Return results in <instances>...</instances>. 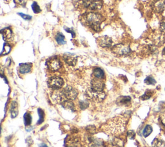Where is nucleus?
<instances>
[{
  "mask_svg": "<svg viewBox=\"0 0 165 147\" xmlns=\"http://www.w3.org/2000/svg\"><path fill=\"white\" fill-rule=\"evenodd\" d=\"M152 91L150 90H148L145 94H144V95L143 96H141V99L142 100H147V99H148L151 98V96H152Z\"/></svg>",
  "mask_w": 165,
  "mask_h": 147,
  "instance_id": "cd10ccee",
  "label": "nucleus"
},
{
  "mask_svg": "<svg viewBox=\"0 0 165 147\" xmlns=\"http://www.w3.org/2000/svg\"><path fill=\"white\" fill-rule=\"evenodd\" d=\"M21 0H14V3H19V4H21Z\"/></svg>",
  "mask_w": 165,
  "mask_h": 147,
  "instance_id": "4c0bfd02",
  "label": "nucleus"
},
{
  "mask_svg": "<svg viewBox=\"0 0 165 147\" xmlns=\"http://www.w3.org/2000/svg\"><path fill=\"white\" fill-rule=\"evenodd\" d=\"M18 14H19L21 17L23 18L25 20H28V21H29V20H30V19H32V16H29V15L25 14H23V13H18Z\"/></svg>",
  "mask_w": 165,
  "mask_h": 147,
  "instance_id": "473e14b6",
  "label": "nucleus"
},
{
  "mask_svg": "<svg viewBox=\"0 0 165 147\" xmlns=\"http://www.w3.org/2000/svg\"><path fill=\"white\" fill-rule=\"evenodd\" d=\"M61 104L63 107H64L65 109H68V110H75V106L74 104L71 101V100H66L63 101L61 103Z\"/></svg>",
  "mask_w": 165,
  "mask_h": 147,
  "instance_id": "2eb2a0df",
  "label": "nucleus"
},
{
  "mask_svg": "<svg viewBox=\"0 0 165 147\" xmlns=\"http://www.w3.org/2000/svg\"><path fill=\"white\" fill-rule=\"evenodd\" d=\"M113 144L116 145V146H117L118 147H123V146H124L123 141L121 139H119V138H115L114 139Z\"/></svg>",
  "mask_w": 165,
  "mask_h": 147,
  "instance_id": "c85d7f7f",
  "label": "nucleus"
},
{
  "mask_svg": "<svg viewBox=\"0 0 165 147\" xmlns=\"http://www.w3.org/2000/svg\"><path fill=\"white\" fill-rule=\"evenodd\" d=\"M31 7H32L33 12H34L35 14H38V13H41V10L39 6L38 5V4L36 2L33 3Z\"/></svg>",
  "mask_w": 165,
  "mask_h": 147,
  "instance_id": "393cba45",
  "label": "nucleus"
},
{
  "mask_svg": "<svg viewBox=\"0 0 165 147\" xmlns=\"http://www.w3.org/2000/svg\"><path fill=\"white\" fill-rule=\"evenodd\" d=\"M88 105H89V103L86 101H81L80 103V106L82 110H85L88 107Z\"/></svg>",
  "mask_w": 165,
  "mask_h": 147,
  "instance_id": "7c9ffc66",
  "label": "nucleus"
},
{
  "mask_svg": "<svg viewBox=\"0 0 165 147\" xmlns=\"http://www.w3.org/2000/svg\"><path fill=\"white\" fill-rule=\"evenodd\" d=\"M69 147H75V146H69Z\"/></svg>",
  "mask_w": 165,
  "mask_h": 147,
  "instance_id": "a19ab883",
  "label": "nucleus"
},
{
  "mask_svg": "<svg viewBox=\"0 0 165 147\" xmlns=\"http://www.w3.org/2000/svg\"><path fill=\"white\" fill-rule=\"evenodd\" d=\"M86 23L94 30L99 31L100 29V24L102 22V17L100 14L96 13H89L84 17Z\"/></svg>",
  "mask_w": 165,
  "mask_h": 147,
  "instance_id": "f03ea898",
  "label": "nucleus"
},
{
  "mask_svg": "<svg viewBox=\"0 0 165 147\" xmlns=\"http://www.w3.org/2000/svg\"><path fill=\"white\" fill-rule=\"evenodd\" d=\"M161 121H162V123L165 126V114L162 115L161 116Z\"/></svg>",
  "mask_w": 165,
  "mask_h": 147,
  "instance_id": "e433bc0d",
  "label": "nucleus"
},
{
  "mask_svg": "<svg viewBox=\"0 0 165 147\" xmlns=\"http://www.w3.org/2000/svg\"><path fill=\"white\" fill-rule=\"evenodd\" d=\"M127 135H128V137L130 139H133L135 138V135H136V134H135L134 131H133V130H130V131L128 132V133H127Z\"/></svg>",
  "mask_w": 165,
  "mask_h": 147,
  "instance_id": "2f4dec72",
  "label": "nucleus"
},
{
  "mask_svg": "<svg viewBox=\"0 0 165 147\" xmlns=\"http://www.w3.org/2000/svg\"><path fill=\"white\" fill-rule=\"evenodd\" d=\"M104 83L101 79L94 78L91 82V89L94 91L101 92L104 89Z\"/></svg>",
  "mask_w": 165,
  "mask_h": 147,
  "instance_id": "6e6552de",
  "label": "nucleus"
},
{
  "mask_svg": "<svg viewBox=\"0 0 165 147\" xmlns=\"http://www.w3.org/2000/svg\"><path fill=\"white\" fill-rule=\"evenodd\" d=\"M83 5L89 9L96 10L102 8L103 3L101 0H84Z\"/></svg>",
  "mask_w": 165,
  "mask_h": 147,
  "instance_id": "20e7f679",
  "label": "nucleus"
},
{
  "mask_svg": "<svg viewBox=\"0 0 165 147\" xmlns=\"http://www.w3.org/2000/svg\"><path fill=\"white\" fill-rule=\"evenodd\" d=\"M63 80L62 78L57 76L50 78L48 81V86L53 90H58L61 89L63 85Z\"/></svg>",
  "mask_w": 165,
  "mask_h": 147,
  "instance_id": "39448f33",
  "label": "nucleus"
},
{
  "mask_svg": "<svg viewBox=\"0 0 165 147\" xmlns=\"http://www.w3.org/2000/svg\"><path fill=\"white\" fill-rule=\"evenodd\" d=\"M1 33L2 36L5 40H9L13 37V32L12 30L9 28H6L2 30Z\"/></svg>",
  "mask_w": 165,
  "mask_h": 147,
  "instance_id": "ddd939ff",
  "label": "nucleus"
},
{
  "mask_svg": "<svg viewBox=\"0 0 165 147\" xmlns=\"http://www.w3.org/2000/svg\"><path fill=\"white\" fill-rule=\"evenodd\" d=\"M56 40L59 45H64L66 43L65 38L62 33H58L56 35Z\"/></svg>",
  "mask_w": 165,
  "mask_h": 147,
  "instance_id": "a211bd4d",
  "label": "nucleus"
},
{
  "mask_svg": "<svg viewBox=\"0 0 165 147\" xmlns=\"http://www.w3.org/2000/svg\"><path fill=\"white\" fill-rule=\"evenodd\" d=\"M38 114H39V119L38 122V124H41V123L43 122V120H44V115H45V114H44V112L43 111V110L39 109H38Z\"/></svg>",
  "mask_w": 165,
  "mask_h": 147,
  "instance_id": "c756f323",
  "label": "nucleus"
},
{
  "mask_svg": "<svg viewBox=\"0 0 165 147\" xmlns=\"http://www.w3.org/2000/svg\"><path fill=\"white\" fill-rule=\"evenodd\" d=\"M52 99H54V101H56V103H60V102H63L62 100V97L61 95L59 93H54L53 95H52Z\"/></svg>",
  "mask_w": 165,
  "mask_h": 147,
  "instance_id": "bb28decb",
  "label": "nucleus"
},
{
  "mask_svg": "<svg viewBox=\"0 0 165 147\" xmlns=\"http://www.w3.org/2000/svg\"><path fill=\"white\" fill-rule=\"evenodd\" d=\"M10 50H11V47H10V46L8 44L5 43V44L4 45L3 49L2 52V56L8 54L9 53V52H10Z\"/></svg>",
  "mask_w": 165,
  "mask_h": 147,
  "instance_id": "a878e982",
  "label": "nucleus"
},
{
  "mask_svg": "<svg viewBox=\"0 0 165 147\" xmlns=\"http://www.w3.org/2000/svg\"><path fill=\"white\" fill-rule=\"evenodd\" d=\"M145 83L147 85H154L156 83V81L155 79L152 76H148L145 79Z\"/></svg>",
  "mask_w": 165,
  "mask_h": 147,
  "instance_id": "b1692460",
  "label": "nucleus"
},
{
  "mask_svg": "<svg viewBox=\"0 0 165 147\" xmlns=\"http://www.w3.org/2000/svg\"><path fill=\"white\" fill-rule=\"evenodd\" d=\"M47 66L50 70L55 72L61 68V63L57 58H52L47 61Z\"/></svg>",
  "mask_w": 165,
  "mask_h": 147,
  "instance_id": "1a4fd4ad",
  "label": "nucleus"
},
{
  "mask_svg": "<svg viewBox=\"0 0 165 147\" xmlns=\"http://www.w3.org/2000/svg\"><path fill=\"white\" fill-rule=\"evenodd\" d=\"M112 50L114 54L119 56H127L130 53V47L123 44H118L115 45L112 48Z\"/></svg>",
  "mask_w": 165,
  "mask_h": 147,
  "instance_id": "7ed1b4c3",
  "label": "nucleus"
},
{
  "mask_svg": "<svg viewBox=\"0 0 165 147\" xmlns=\"http://www.w3.org/2000/svg\"><path fill=\"white\" fill-rule=\"evenodd\" d=\"M131 101V98L129 96H123L118 98L117 102L120 105H128Z\"/></svg>",
  "mask_w": 165,
  "mask_h": 147,
  "instance_id": "f3484780",
  "label": "nucleus"
},
{
  "mask_svg": "<svg viewBox=\"0 0 165 147\" xmlns=\"http://www.w3.org/2000/svg\"><path fill=\"white\" fill-rule=\"evenodd\" d=\"M162 54H163V55H165V47L164 48V49L162 50Z\"/></svg>",
  "mask_w": 165,
  "mask_h": 147,
  "instance_id": "58836bf2",
  "label": "nucleus"
},
{
  "mask_svg": "<svg viewBox=\"0 0 165 147\" xmlns=\"http://www.w3.org/2000/svg\"><path fill=\"white\" fill-rule=\"evenodd\" d=\"M32 65L30 63H22L19 65V72L21 74H27L31 71Z\"/></svg>",
  "mask_w": 165,
  "mask_h": 147,
  "instance_id": "f8f14e48",
  "label": "nucleus"
},
{
  "mask_svg": "<svg viewBox=\"0 0 165 147\" xmlns=\"http://www.w3.org/2000/svg\"><path fill=\"white\" fill-rule=\"evenodd\" d=\"M97 41H98V44L101 47H104V48L110 47L112 45V39H111V38L106 36L99 38L97 39Z\"/></svg>",
  "mask_w": 165,
  "mask_h": 147,
  "instance_id": "9b49d317",
  "label": "nucleus"
},
{
  "mask_svg": "<svg viewBox=\"0 0 165 147\" xmlns=\"http://www.w3.org/2000/svg\"><path fill=\"white\" fill-rule=\"evenodd\" d=\"M62 94L67 99L72 101L76 99L77 96H78V92L73 87L68 86L64 89Z\"/></svg>",
  "mask_w": 165,
  "mask_h": 147,
  "instance_id": "423d86ee",
  "label": "nucleus"
},
{
  "mask_svg": "<svg viewBox=\"0 0 165 147\" xmlns=\"http://www.w3.org/2000/svg\"><path fill=\"white\" fill-rule=\"evenodd\" d=\"M152 147H165V142L155 139L152 142Z\"/></svg>",
  "mask_w": 165,
  "mask_h": 147,
  "instance_id": "412c9836",
  "label": "nucleus"
},
{
  "mask_svg": "<svg viewBox=\"0 0 165 147\" xmlns=\"http://www.w3.org/2000/svg\"><path fill=\"white\" fill-rule=\"evenodd\" d=\"M125 122L121 118H115L110 121L105 125L106 130L111 134H119L125 130Z\"/></svg>",
  "mask_w": 165,
  "mask_h": 147,
  "instance_id": "f257e3e1",
  "label": "nucleus"
},
{
  "mask_svg": "<svg viewBox=\"0 0 165 147\" xmlns=\"http://www.w3.org/2000/svg\"><path fill=\"white\" fill-rule=\"evenodd\" d=\"M160 27H161V30L162 32L165 34V19L162 21V22L161 23Z\"/></svg>",
  "mask_w": 165,
  "mask_h": 147,
  "instance_id": "f704fd0d",
  "label": "nucleus"
},
{
  "mask_svg": "<svg viewBox=\"0 0 165 147\" xmlns=\"http://www.w3.org/2000/svg\"><path fill=\"white\" fill-rule=\"evenodd\" d=\"M63 59L64 61L66 62V63L70 66H75L77 63V61H78L77 56L70 53L64 54L63 55Z\"/></svg>",
  "mask_w": 165,
  "mask_h": 147,
  "instance_id": "9d476101",
  "label": "nucleus"
},
{
  "mask_svg": "<svg viewBox=\"0 0 165 147\" xmlns=\"http://www.w3.org/2000/svg\"><path fill=\"white\" fill-rule=\"evenodd\" d=\"M152 130H153L152 127L150 125H147L143 130V132H142V135H143L145 138H147L148 135L151 134V133L152 132Z\"/></svg>",
  "mask_w": 165,
  "mask_h": 147,
  "instance_id": "aec40b11",
  "label": "nucleus"
},
{
  "mask_svg": "<svg viewBox=\"0 0 165 147\" xmlns=\"http://www.w3.org/2000/svg\"><path fill=\"white\" fill-rule=\"evenodd\" d=\"M65 30H66V31H67V32H68V33H70L72 34V36L73 38H74V37H75V33L74 32V30H73L72 28H65Z\"/></svg>",
  "mask_w": 165,
  "mask_h": 147,
  "instance_id": "c9c22d12",
  "label": "nucleus"
},
{
  "mask_svg": "<svg viewBox=\"0 0 165 147\" xmlns=\"http://www.w3.org/2000/svg\"><path fill=\"white\" fill-rule=\"evenodd\" d=\"M10 114L11 116L13 118H16L18 114V103L16 101H13L11 104V107H10Z\"/></svg>",
  "mask_w": 165,
  "mask_h": 147,
  "instance_id": "4468645a",
  "label": "nucleus"
},
{
  "mask_svg": "<svg viewBox=\"0 0 165 147\" xmlns=\"http://www.w3.org/2000/svg\"><path fill=\"white\" fill-rule=\"evenodd\" d=\"M87 130L88 132H89L91 134H94L95 132V128L94 126H89V127H87Z\"/></svg>",
  "mask_w": 165,
  "mask_h": 147,
  "instance_id": "72a5a7b5",
  "label": "nucleus"
},
{
  "mask_svg": "<svg viewBox=\"0 0 165 147\" xmlns=\"http://www.w3.org/2000/svg\"><path fill=\"white\" fill-rule=\"evenodd\" d=\"M91 144L92 147H104L103 142L99 139H93Z\"/></svg>",
  "mask_w": 165,
  "mask_h": 147,
  "instance_id": "5701e85b",
  "label": "nucleus"
},
{
  "mask_svg": "<svg viewBox=\"0 0 165 147\" xmlns=\"http://www.w3.org/2000/svg\"><path fill=\"white\" fill-rule=\"evenodd\" d=\"M164 2L162 1H158L154 5V8L155 10L157 13H161L163 9H164Z\"/></svg>",
  "mask_w": 165,
  "mask_h": 147,
  "instance_id": "6ab92c4d",
  "label": "nucleus"
},
{
  "mask_svg": "<svg viewBox=\"0 0 165 147\" xmlns=\"http://www.w3.org/2000/svg\"><path fill=\"white\" fill-rule=\"evenodd\" d=\"M163 2H164V4H165V0H163Z\"/></svg>",
  "mask_w": 165,
  "mask_h": 147,
  "instance_id": "ea45409f",
  "label": "nucleus"
},
{
  "mask_svg": "<svg viewBox=\"0 0 165 147\" xmlns=\"http://www.w3.org/2000/svg\"><path fill=\"white\" fill-rule=\"evenodd\" d=\"M87 94L89 98L94 99L97 101H101L105 98V94L104 92H103V91L98 92V91H94L91 89L90 91L87 92Z\"/></svg>",
  "mask_w": 165,
  "mask_h": 147,
  "instance_id": "0eeeda50",
  "label": "nucleus"
},
{
  "mask_svg": "<svg viewBox=\"0 0 165 147\" xmlns=\"http://www.w3.org/2000/svg\"><path fill=\"white\" fill-rule=\"evenodd\" d=\"M93 74L95 78L103 79L105 76L103 70L100 68H95L93 70Z\"/></svg>",
  "mask_w": 165,
  "mask_h": 147,
  "instance_id": "dca6fc26",
  "label": "nucleus"
},
{
  "mask_svg": "<svg viewBox=\"0 0 165 147\" xmlns=\"http://www.w3.org/2000/svg\"><path fill=\"white\" fill-rule=\"evenodd\" d=\"M24 122L25 126H29L32 122V117L29 113H26L24 115Z\"/></svg>",
  "mask_w": 165,
  "mask_h": 147,
  "instance_id": "4be33fe9",
  "label": "nucleus"
}]
</instances>
